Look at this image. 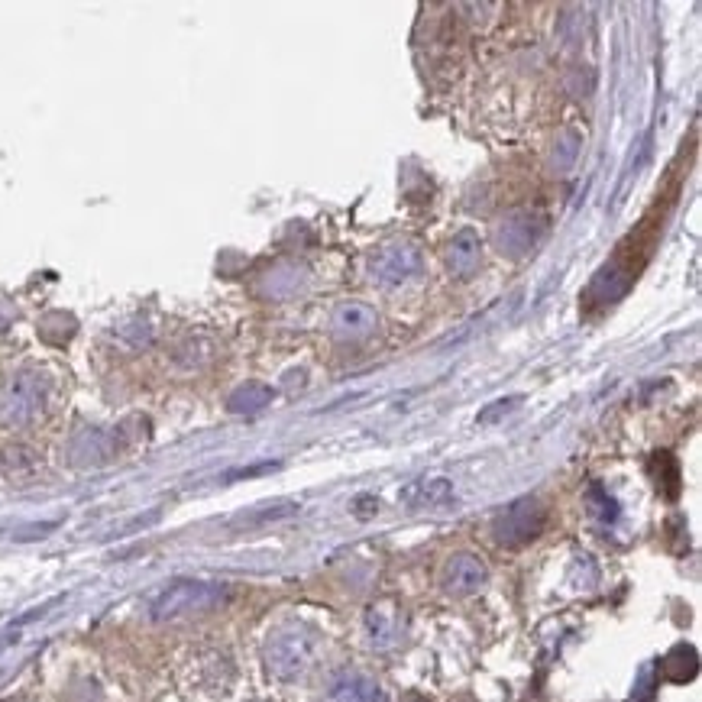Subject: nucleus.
I'll list each match as a JSON object with an SVG mask.
<instances>
[{"instance_id":"7ed1b4c3","label":"nucleus","mask_w":702,"mask_h":702,"mask_svg":"<svg viewBox=\"0 0 702 702\" xmlns=\"http://www.w3.org/2000/svg\"><path fill=\"white\" fill-rule=\"evenodd\" d=\"M544 521H547V515L538 502L521 499L515 505H508L505 512L495 518L492 534L502 547H521V544L538 538V534L544 531Z\"/></svg>"},{"instance_id":"39448f33","label":"nucleus","mask_w":702,"mask_h":702,"mask_svg":"<svg viewBox=\"0 0 702 702\" xmlns=\"http://www.w3.org/2000/svg\"><path fill=\"white\" fill-rule=\"evenodd\" d=\"M424 256L418 246L411 243H389L373 256V279L382 288H395L411 282L415 275H421Z\"/></svg>"},{"instance_id":"f03ea898","label":"nucleus","mask_w":702,"mask_h":702,"mask_svg":"<svg viewBox=\"0 0 702 702\" xmlns=\"http://www.w3.org/2000/svg\"><path fill=\"white\" fill-rule=\"evenodd\" d=\"M227 596L224 586L217 583H201V580H178L172 586H165L153 602V618L156 622H172V618H185V615H201L211 612L214 605H220Z\"/></svg>"},{"instance_id":"4468645a","label":"nucleus","mask_w":702,"mask_h":702,"mask_svg":"<svg viewBox=\"0 0 702 702\" xmlns=\"http://www.w3.org/2000/svg\"><path fill=\"white\" fill-rule=\"evenodd\" d=\"M654 470H657V486L664 489L667 499H677V492H680V470H677V463L670 460V453H657V457H654Z\"/></svg>"},{"instance_id":"6e6552de","label":"nucleus","mask_w":702,"mask_h":702,"mask_svg":"<svg viewBox=\"0 0 702 702\" xmlns=\"http://www.w3.org/2000/svg\"><path fill=\"white\" fill-rule=\"evenodd\" d=\"M447 266H450L453 275H460V279H466V275L476 272V266H479V240H476L473 230H460L457 237H453L450 250H447Z\"/></svg>"},{"instance_id":"1a4fd4ad","label":"nucleus","mask_w":702,"mask_h":702,"mask_svg":"<svg viewBox=\"0 0 702 702\" xmlns=\"http://www.w3.org/2000/svg\"><path fill=\"white\" fill-rule=\"evenodd\" d=\"M495 240H499L502 253H508V256H525L538 237H534V224H531L528 217H508L505 224L499 227V233H495Z\"/></svg>"},{"instance_id":"ddd939ff","label":"nucleus","mask_w":702,"mask_h":702,"mask_svg":"<svg viewBox=\"0 0 702 702\" xmlns=\"http://www.w3.org/2000/svg\"><path fill=\"white\" fill-rule=\"evenodd\" d=\"M402 499L411 505H444L453 499V489H450V483H444V479H434V483H418V486L405 489Z\"/></svg>"},{"instance_id":"9d476101","label":"nucleus","mask_w":702,"mask_h":702,"mask_svg":"<svg viewBox=\"0 0 702 702\" xmlns=\"http://www.w3.org/2000/svg\"><path fill=\"white\" fill-rule=\"evenodd\" d=\"M330 702H385V696L373 680L360 673H343L330 690Z\"/></svg>"},{"instance_id":"423d86ee","label":"nucleus","mask_w":702,"mask_h":702,"mask_svg":"<svg viewBox=\"0 0 702 702\" xmlns=\"http://www.w3.org/2000/svg\"><path fill=\"white\" fill-rule=\"evenodd\" d=\"M440 583L450 596H473L479 586L486 583V563L473 557V554H457L447 560L444 567V576H440Z\"/></svg>"},{"instance_id":"20e7f679","label":"nucleus","mask_w":702,"mask_h":702,"mask_svg":"<svg viewBox=\"0 0 702 702\" xmlns=\"http://www.w3.org/2000/svg\"><path fill=\"white\" fill-rule=\"evenodd\" d=\"M46 392H49V385L43 376L20 373L7 385L4 402H0V418H4L7 424H26L30 418L39 415V408L46 405Z\"/></svg>"},{"instance_id":"f8f14e48","label":"nucleus","mask_w":702,"mask_h":702,"mask_svg":"<svg viewBox=\"0 0 702 702\" xmlns=\"http://www.w3.org/2000/svg\"><path fill=\"white\" fill-rule=\"evenodd\" d=\"M269 402H272L269 385L250 382V385H243V389H237L230 395V411H237V415H253V411H263Z\"/></svg>"},{"instance_id":"9b49d317","label":"nucleus","mask_w":702,"mask_h":702,"mask_svg":"<svg viewBox=\"0 0 702 702\" xmlns=\"http://www.w3.org/2000/svg\"><path fill=\"white\" fill-rule=\"evenodd\" d=\"M699 670V654L690 648V644H677L664 660H660V673L670 683H690Z\"/></svg>"},{"instance_id":"2eb2a0df","label":"nucleus","mask_w":702,"mask_h":702,"mask_svg":"<svg viewBox=\"0 0 702 702\" xmlns=\"http://www.w3.org/2000/svg\"><path fill=\"white\" fill-rule=\"evenodd\" d=\"M402 702H431L428 696H418V693H411V696H405Z\"/></svg>"},{"instance_id":"f257e3e1","label":"nucleus","mask_w":702,"mask_h":702,"mask_svg":"<svg viewBox=\"0 0 702 702\" xmlns=\"http://www.w3.org/2000/svg\"><path fill=\"white\" fill-rule=\"evenodd\" d=\"M314 657H318V638L305 625L279 628L266 644V664L282 680H295L301 673H308Z\"/></svg>"},{"instance_id":"0eeeda50","label":"nucleus","mask_w":702,"mask_h":702,"mask_svg":"<svg viewBox=\"0 0 702 702\" xmlns=\"http://www.w3.org/2000/svg\"><path fill=\"white\" fill-rule=\"evenodd\" d=\"M379 324L376 311L363 305V301H343V305L334 308V318H330V327H334L337 337L347 340H360L366 334H373Z\"/></svg>"}]
</instances>
